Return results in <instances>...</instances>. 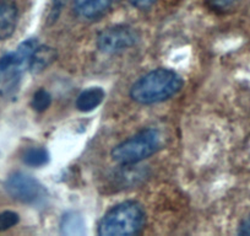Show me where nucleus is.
Masks as SVG:
<instances>
[{
	"mask_svg": "<svg viewBox=\"0 0 250 236\" xmlns=\"http://www.w3.org/2000/svg\"><path fill=\"white\" fill-rule=\"evenodd\" d=\"M183 88V79L175 71L158 68L141 76L130 89V97L141 105L169 100Z\"/></svg>",
	"mask_w": 250,
	"mask_h": 236,
	"instance_id": "f257e3e1",
	"label": "nucleus"
},
{
	"mask_svg": "<svg viewBox=\"0 0 250 236\" xmlns=\"http://www.w3.org/2000/svg\"><path fill=\"white\" fill-rule=\"evenodd\" d=\"M145 224L146 213L143 206L135 201H126L117 204L104 214L98 225V235H136L143 231Z\"/></svg>",
	"mask_w": 250,
	"mask_h": 236,
	"instance_id": "f03ea898",
	"label": "nucleus"
},
{
	"mask_svg": "<svg viewBox=\"0 0 250 236\" xmlns=\"http://www.w3.org/2000/svg\"><path fill=\"white\" fill-rule=\"evenodd\" d=\"M160 146V132L155 128H146L118 144L112 150V158L123 166L136 165L153 155Z\"/></svg>",
	"mask_w": 250,
	"mask_h": 236,
	"instance_id": "7ed1b4c3",
	"label": "nucleus"
},
{
	"mask_svg": "<svg viewBox=\"0 0 250 236\" xmlns=\"http://www.w3.org/2000/svg\"><path fill=\"white\" fill-rule=\"evenodd\" d=\"M5 189L14 199L25 204L44 202L47 191L36 179L23 172H15L5 181Z\"/></svg>",
	"mask_w": 250,
	"mask_h": 236,
	"instance_id": "20e7f679",
	"label": "nucleus"
},
{
	"mask_svg": "<svg viewBox=\"0 0 250 236\" xmlns=\"http://www.w3.org/2000/svg\"><path fill=\"white\" fill-rule=\"evenodd\" d=\"M140 35L130 26H114L103 30L97 37V48L105 54H117L138 45Z\"/></svg>",
	"mask_w": 250,
	"mask_h": 236,
	"instance_id": "39448f33",
	"label": "nucleus"
},
{
	"mask_svg": "<svg viewBox=\"0 0 250 236\" xmlns=\"http://www.w3.org/2000/svg\"><path fill=\"white\" fill-rule=\"evenodd\" d=\"M114 0H74V11L83 20H97L102 18Z\"/></svg>",
	"mask_w": 250,
	"mask_h": 236,
	"instance_id": "423d86ee",
	"label": "nucleus"
},
{
	"mask_svg": "<svg viewBox=\"0 0 250 236\" xmlns=\"http://www.w3.org/2000/svg\"><path fill=\"white\" fill-rule=\"evenodd\" d=\"M18 8L13 0H0V41L8 40L18 25Z\"/></svg>",
	"mask_w": 250,
	"mask_h": 236,
	"instance_id": "0eeeda50",
	"label": "nucleus"
},
{
	"mask_svg": "<svg viewBox=\"0 0 250 236\" xmlns=\"http://www.w3.org/2000/svg\"><path fill=\"white\" fill-rule=\"evenodd\" d=\"M40 47V43L36 38H28V40L23 41L18 48H16L15 52H13L14 54V69L15 73L22 71V68L30 66V62L32 59L33 54L37 50V48Z\"/></svg>",
	"mask_w": 250,
	"mask_h": 236,
	"instance_id": "6e6552de",
	"label": "nucleus"
},
{
	"mask_svg": "<svg viewBox=\"0 0 250 236\" xmlns=\"http://www.w3.org/2000/svg\"><path fill=\"white\" fill-rule=\"evenodd\" d=\"M105 93L102 88H90L83 90L76 98V108L80 112H91L104 100Z\"/></svg>",
	"mask_w": 250,
	"mask_h": 236,
	"instance_id": "1a4fd4ad",
	"label": "nucleus"
},
{
	"mask_svg": "<svg viewBox=\"0 0 250 236\" xmlns=\"http://www.w3.org/2000/svg\"><path fill=\"white\" fill-rule=\"evenodd\" d=\"M57 50L52 47L40 46L30 62V69L32 73H41L57 59Z\"/></svg>",
	"mask_w": 250,
	"mask_h": 236,
	"instance_id": "9d476101",
	"label": "nucleus"
},
{
	"mask_svg": "<svg viewBox=\"0 0 250 236\" xmlns=\"http://www.w3.org/2000/svg\"><path fill=\"white\" fill-rule=\"evenodd\" d=\"M22 161L31 167H42L49 163V153L42 146H33L25 150Z\"/></svg>",
	"mask_w": 250,
	"mask_h": 236,
	"instance_id": "9b49d317",
	"label": "nucleus"
},
{
	"mask_svg": "<svg viewBox=\"0 0 250 236\" xmlns=\"http://www.w3.org/2000/svg\"><path fill=\"white\" fill-rule=\"evenodd\" d=\"M50 103H52V96H50V94L47 90H44V89H40L33 95L31 105H32L35 111L43 112V111H45L49 107Z\"/></svg>",
	"mask_w": 250,
	"mask_h": 236,
	"instance_id": "f8f14e48",
	"label": "nucleus"
},
{
	"mask_svg": "<svg viewBox=\"0 0 250 236\" xmlns=\"http://www.w3.org/2000/svg\"><path fill=\"white\" fill-rule=\"evenodd\" d=\"M20 221L18 213L11 211H5L0 213V231H5L15 226Z\"/></svg>",
	"mask_w": 250,
	"mask_h": 236,
	"instance_id": "ddd939ff",
	"label": "nucleus"
},
{
	"mask_svg": "<svg viewBox=\"0 0 250 236\" xmlns=\"http://www.w3.org/2000/svg\"><path fill=\"white\" fill-rule=\"evenodd\" d=\"M66 0H52L49 6V11L47 15V25H53L59 18L62 8L65 5Z\"/></svg>",
	"mask_w": 250,
	"mask_h": 236,
	"instance_id": "4468645a",
	"label": "nucleus"
},
{
	"mask_svg": "<svg viewBox=\"0 0 250 236\" xmlns=\"http://www.w3.org/2000/svg\"><path fill=\"white\" fill-rule=\"evenodd\" d=\"M239 0H208V3L210 4L211 8L215 9V10H226V9H229L230 6H233Z\"/></svg>",
	"mask_w": 250,
	"mask_h": 236,
	"instance_id": "2eb2a0df",
	"label": "nucleus"
},
{
	"mask_svg": "<svg viewBox=\"0 0 250 236\" xmlns=\"http://www.w3.org/2000/svg\"><path fill=\"white\" fill-rule=\"evenodd\" d=\"M129 1H130V4L134 6V8L145 10V9L151 8V6L157 1V0H129Z\"/></svg>",
	"mask_w": 250,
	"mask_h": 236,
	"instance_id": "dca6fc26",
	"label": "nucleus"
},
{
	"mask_svg": "<svg viewBox=\"0 0 250 236\" xmlns=\"http://www.w3.org/2000/svg\"><path fill=\"white\" fill-rule=\"evenodd\" d=\"M238 234L239 235H250V215H248L247 218L240 221Z\"/></svg>",
	"mask_w": 250,
	"mask_h": 236,
	"instance_id": "f3484780",
	"label": "nucleus"
}]
</instances>
